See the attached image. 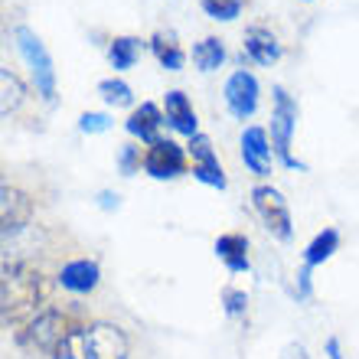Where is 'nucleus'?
I'll list each match as a JSON object with an SVG mask.
<instances>
[{
    "label": "nucleus",
    "instance_id": "nucleus-2",
    "mask_svg": "<svg viewBox=\"0 0 359 359\" xmlns=\"http://www.w3.org/2000/svg\"><path fill=\"white\" fill-rule=\"evenodd\" d=\"M53 359H128V337L114 323H82Z\"/></svg>",
    "mask_w": 359,
    "mask_h": 359
},
{
    "label": "nucleus",
    "instance_id": "nucleus-13",
    "mask_svg": "<svg viewBox=\"0 0 359 359\" xmlns=\"http://www.w3.org/2000/svg\"><path fill=\"white\" fill-rule=\"evenodd\" d=\"M245 56L252 62H258V66H271V62L281 59V43H278V36H274L271 29L252 27L245 33Z\"/></svg>",
    "mask_w": 359,
    "mask_h": 359
},
{
    "label": "nucleus",
    "instance_id": "nucleus-6",
    "mask_svg": "<svg viewBox=\"0 0 359 359\" xmlns=\"http://www.w3.org/2000/svg\"><path fill=\"white\" fill-rule=\"evenodd\" d=\"M252 206H255V212L262 216V222H265V229L271 232V236H278L281 242H287V238L294 236L287 199H284L274 187L262 183V187L252 189Z\"/></svg>",
    "mask_w": 359,
    "mask_h": 359
},
{
    "label": "nucleus",
    "instance_id": "nucleus-23",
    "mask_svg": "<svg viewBox=\"0 0 359 359\" xmlns=\"http://www.w3.org/2000/svg\"><path fill=\"white\" fill-rule=\"evenodd\" d=\"M199 7L212 20H236L245 7V0H199Z\"/></svg>",
    "mask_w": 359,
    "mask_h": 359
},
{
    "label": "nucleus",
    "instance_id": "nucleus-17",
    "mask_svg": "<svg viewBox=\"0 0 359 359\" xmlns=\"http://www.w3.org/2000/svg\"><path fill=\"white\" fill-rule=\"evenodd\" d=\"M193 62H196L199 72H216V69L226 62V46H222V39H216V36L199 39L196 46H193Z\"/></svg>",
    "mask_w": 359,
    "mask_h": 359
},
{
    "label": "nucleus",
    "instance_id": "nucleus-11",
    "mask_svg": "<svg viewBox=\"0 0 359 359\" xmlns=\"http://www.w3.org/2000/svg\"><path fill=\"white\" fill-rule=\"evenodd\" d=\"M242 161L255 177L271 173V144H268L265 128H245L242 131Z\"/></svg>",
    "mask_w": 359,
    "mask_h": 359
},
{
    "label": "nucleus",
    "instance_id": "nucleus-3",
    "mask_svg": "<svg viewBox=\"0 0 359 359\" xmlns=\"http://www.w3.org/2000/svg\"><path fill=\"white\" fill-rule=\"evenodd\" d=\"M79 330V323L62 311H46L36 320L17 333V343L29 353H43V356H56V350Z\"/></svg>",
    "mask_w": 359,
    "mask_h": 359
},
{
    "label": "nucleus",
    "instance_id": "nucleus-1",
    "mask_svg": "<svg viewBox=\"0 0 359 359\" xmlns=\"http://www.w3.org/2000/svg\"><path fill=\"white\" fill-rule=\"evenodd\" d=\"M49 287L46 278L39 274V268H33L29 262H4L0 271V307H4V323L7 330H13L17 337L23 327L36 320L39 313H46Z\"/></svg>",
    "mask_w": 359,
    "mask_h": 359
},
{
    "label": "nucleus",
    "instance_id": "nucleus-9",
    "mask_svg": "<svg viewBox=\"0 0 359 359\" xmlns=\"http://www.w3.org/2000/svg\"><path fill=\"white\" fill-rule=\"evenodd\" d=\"M226 104L229 111L236 114V118H252L258 108V79L252 76V72H245V69H238V72H232L226 82Z\"/></svg>",
    "mask_w": 359,
    "mask_h": 359
},
{
    "label": "nucleus",
    "instance_id": "nucleus-18",
    "mask_svg": "<svg viewBox=\"0 0 359 359\" xmlns=\"http://www.w3.org/2000/svg\"><path fill=\"white\" fill-rule=\"evenodd\" d=\"M151 49H154V56H157V62H161L163 69L177 72V69L183 66V49H180V43H177L173 33H154Z\"/></svg>",
    "mask_w": 359,
    "mask_h": 359
},
{
    "label": "nucleus",
    "instance_id": "nucleus-28",
    "mask_svg": "<svg viewBox=\"0 0 359 359\" xmlns=\"http://www.w3.org/2000/svg\"><path fill=\"white\" fill-rule=\"evenodd\" d=\"M98 206L102 209H118V193H102V196H98Z\"/></svg>",
    "mask_w": 359,
    "mask_h": 359
},
{
    "label": "nucleus",
    "instance_id": "nucleus-25",
    "mask_svg": "<svg viewBox=\"0 0 359 359\" xmlns=\"http://www.w3.org/2000/svg\"><path fill=\"white\" fill-rule=\"evenodd\" d=\"M222 301H226V311L236 317V313H245V307H248V297H245V291H238V287H226L222 291Z\"/></svg>",
    "mask_w": 359,
    "mask_h": 359
},
{
    "label": "nucleus",
    "instance_id": "nucleus-4",
    "mask_svg": "<svg viewBox=\"0 0 359 359\" xmlns=\"http://www.w3.org/2000/svg\"><path fill=\"white\" fill-rule=\"evenodd\" d=\"M17 46L27 59V66L33 69V79H36V92L53 102L56 98V69H53V59H49L43 39L33 33L29 27H17Z\"/></svg>",
    "mask_w": 359,
    "mask_h": 359
},
{
    "label": "nucleus",
    "instance_id": "nucleus-24",
    "mask_svg": "<svg viewBox=\"0 0 359 359\" xmlns=\"http://www.w3.org/2000/svg\"><path fill=\"white\" fill-rule=\"evenodd\" d=\"M79 128L86 134H102L111 128V118H108V114H98V111H86L79 118Z\"/></svg>",
    "mask_w": 359,
    "mask_h": 359
},
{
    "label": "nucleus",
    "instance_id": "nucleus-22",
    "mask_svg": "<svg viewBox=\"0 0 359 359\" xmlns=\"http://www.w3.org/2000/svg\"><path fill=\"white\" fill-rule=\"evenodd\" d=\"M98 95H102L108 104H114V108H128V104L134 102L131 86L121 82V79H104V82H98Z\"/></svg>",
    "mask_w": 359,
    "mask_h": 359
},
{
    "label": "nucleus",
    "instance_id": "nucleus-21",
    "mask_svg": "<svg viewBox=\"0 0 359 359\" xmlns=\"http://www.w3.org/2000/svg\"><path fill=\"white\" fill-rule=\"evenodd\" d=\"M0 95H4V114H17L20 104L27 102V88H23V82H20L10 69H4L0 72Z\"/></svg>",
    "mask_w": 359,
    "mask_h": 359
},
{
    "label": "nucleus",
    "instance_id": "nucleus-29",
    "mask_svg": "<svg viewBox=\"0 0 359 359\" xmlns=\"http://www.w3.org/2000/svg\"><path fill=\"white\" fill-rule=\"evenodd\" d=\"M327 353H330V359H343V356H340V343L333 340V337L327 340Z\"/></svg>",
    "mask_w": 359,
    "mask_h": 359
},
{
    "label": "nucleus",
    "instance_id": "nucleus-20",
    "mask_svg": "<svg viewBox=\"0 0 359 359\" xmlns=\"http://www.w3.org/2000/svg\"><path fill=\"white\" fill-rule=\"evenodd\" d=\"M141 56V39L134 36H114L111 46H108V59H111L114 69H131Z\"/></svg>",
    "mask_w": 359,
    "mask_h": 359
},
{
    "label": "nucleus",
    "instance_id": "nucleus-27",
    "mask_svg": "<svg viewBox=\"0 0 359 359\" xmlns=\"http://www.w3.org/2000/svg\"><path fill=\"white\" fill-rule=\"evenodd\" d=\"M281 359H307V350H304L301 343H287L281 353Z\"/></svg>",
    "mask_w": 359,
    "mask_h": 359
},
{
    "label": "nucleus",
    "instance_id": "nucleus-7",
    "mask_svg": "<svg viewBox=\"0 0 359 359\" xmlns=\"http://www.w3.org/2000/svg\"><path fill=\"white\" fill-rule=\"evenodd\" d=\"M144 170L151 173L154 180H173L187 170V154H183L180 144L157 137V141L144 151Z\"/></svg>",
    "mask_w": 359,
    "mask_h": 359
},
{
    "label": "nucleus",
    "instance_id": "nucleus-26",
    "mask_svg": "<svg viewBox=\"0 0 359 359\" xmlns=\"http://www.w3.org/2000/svg\"><path fill=\"white\" fill-rule=\"evenodd\" d=\"M137 157H141V147H131V144H124L121 157H118V163H121L124 177H131V173L137 170Z\"/></svg>",
    "mask_w": 359,
    "mask_h": 359
},
{
    "label": "nucleus",
    "instance_id": "nucleus-19",
    "mask_svg": "<svg viewBox=\"0 0 359 359\" xmlns=\"http://www.w3.org/2000/svg\"><path fill=\"white\" fill-rule=\"evenodd\" d=\"M337 245H340V232H337V229H323L320 236L307 245V252H304V265H307V268L323 265V262L337 252Z\"/></svg>",
    "mask_w": 359,
    "mask_h": 359
},
{
    "label": "nucleus",
    "instance_id": "nucleus-8",
    "mask_svg": "<svg viewBox=\"0 0 359 359\" xmlns=\"http://www.w3.org/2000/svg\"><path fill=\"white\" fill-rule=\"evenodd\" d=\"M29 219H33V199L20 187L4 183V189H0V226H4V236L10 238L13 232L27 229Z\"/></svg>",
    "mask_w": 359,
    "mask_h": 359
},
{
    "label": "nucleus",
    "instance_id": "nucleus-16",
    "mask_svg": "<svg viewBox=\"0 0 359 359\" xmlns=\"http://www.w3.org/2000/svg\"><path fill=\"white\" fill-rule=\"evenodd\" d=\"M161 124H163V111L154 102H144L141 108H134L131 118H128V131H131L134 137H141V141L154 144V141H157Z\"/></svg>",
    "mask_w": 359,
    "mask_h": 359
},
{
    "label": "nucleus",
    "instance_id": "nucleus-14",
    "mask_svg": "<svg viewBox=\"0 0 359 359\" xmlns=\"http://www.w3.org/2000/svg\"><path fill=\"white\" fill-rule=\"evenodd\" d=\"M163 111H167V121H170L180 134L196 137V111H193L189 98L180 92V88H173V92L163 95Z\"/></svg>",
    "mask_w": 359,
    "mask_h": 359
},
{
    "label": "nucleus",
    "instance_id": "nucleus-12",
    "mask_svg": "<svg viewBox=\"0 0 359 359\" xmlns=\"http://www.w3.org/2000/svg\"><path fill=\"white\" fill-rule=\"evenodd\" d=\"M98 278H102V271H98V265L88 262V258H76V262L62 265V271H59V284H62L66 291H72V294L95 291Z\"/></svg>",
    "mask_w": 359,
    "mask_h": 359
},
{
    "label": "nucleus",
    "instance_id": "nucleus-15",
    "mask_svg": "<svg viewBox=\"0 0 359 359\" xmlns=\"http://www.w3.org/2000/svg\"><path fill=\"white\" fill-rule=\"evenodd\" d=\"M216 255L229 271H248V238L242 232H226L216 238Z\"/></svg>",
    "mask_w": 359,
    "mask_h": 359
},
{
    "label": "nucleus",
    "instance_id": "nucleus-10",
    "mask_svg": "<svg viewBox=\"0 0 359 359\" xmlns=\"http://www.w3.org/2000/svg\"><path fill=\"white\" fill-rule=\"evenodd\" d=\"M189 157H193L196 180H203V183H209V187H216V189H226V173H222V163H219L216 151H212V141H209L206 134L189 137Z\"/></svg>",
    "mask_w": 359,
    "mask_h": 359
},
{
    "label": "nucleus",
    "instance_id": "nucleus-5",
    "mask_svg": "<svg viewBox=\"0 0 359 359\" xmlns=\"http://www.w3.org/2000/svg\"><path fill=\"white\" fill-rule=\"evenodd\" d=\"M294 124H297V104L281 86L274 88V111H271V147L274 154L284 161V167H297L301 170L304 163H297L291 157V134H294Z\"/></svg>",
    "mask_w": 359,
    "mask_h": 359
}]
</instances>
